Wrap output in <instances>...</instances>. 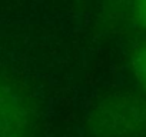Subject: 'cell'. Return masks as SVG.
Listing matches in <instances>:
<instances>
[{"label": "cell", "mask_w": 146, "mask_h": 137, "mask_svg": "<svg viewBox=\"0 0 146 137\" xmlns=\"http://www.w3.org/2000/svg\"><path fill=\"white\" fill-rule=\"evenodd\" d=\"M135 70L139 77V82L146 89V41L139 47V51L135 56Z\"/></svg>", "instance_id": "cell-1"}, {"label": "cell", "mask_w": 146, "mask_h": 137, "mask_svg": "<svg viewBox=\"0 0 146 137\" xmlns=\"http://www.w3.org/2000/svg\"><path fill=\"white\" fill-rule=\"evenodd\" d=\"M136 3V13L139 16V20L146 27V0H135Z\"/></svg>", "instance_id": "cell-2"}]
</instances>
